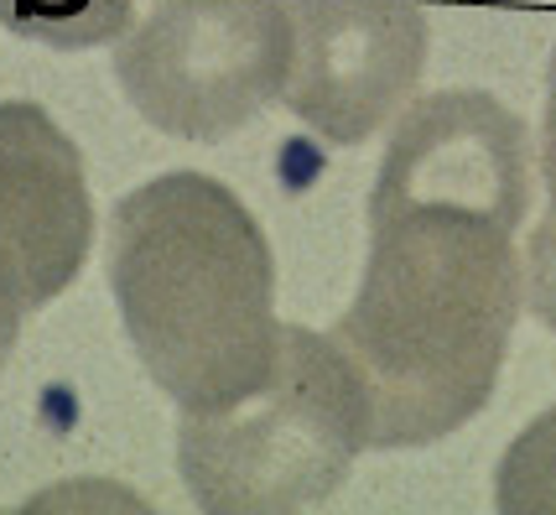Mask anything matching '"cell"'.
Masks as SVG:
<instances>
[{
	"mask_svg": "<svg viewBox=\"0 0 556 515\" xmlns=\"http://www.w3.org/2000/svg\"><path fill=\"white\" fill-rule=\"evenodd\" d=\"M526 203L531 136L494 95L442 89L390 130L359 297L333 323L369 386V448H427L489 406L520 318Z\"/></svg>",
	"mask_w": 556,
	"mask_h": 515,
	"instance_id": "obj_1",
	"label": "cell"
},
{
	"mask_svg": "<svg viewBox=\"0 0 556 515\" xmlns=\"http://www.w3.org/2000/svg\"><path fill=\"white\" fill-rule=\"evenodd\" d=\"M110 292L130 349L177 412H218L276 365L266 229L208 172H162L115 203Z\"/></svg>",
	"mask_w": 556,
	"mask_h": 515,
	"instance_id": "obj_2",
	"label": "cell"
},
{
	"mask_svg": "<svg viewBox=\"0 0 556 515\" xmlns=\"http://www.w3.org/2000/svg\"><path fill=\"white\" fill-rule=\"evenodd\" d=\"M369 427V386L349 349L281 323L276 365L255 391L177 417V468L208 515H287L339 490Z\"/></svg>",
	"mask_w": 556,
	"mask_h": 515,
	"instance_id": "obj_3",
	"label": "cell"
},
{
	"mask_svg": "<svg viewBox=\"0 0 556 515\" xmlns=\"http://www.w3.org/2000/svg\"><path fill=\"white\" fill-rule=\"evenodd\" d=\"M291 74L287 0H151L115 52L136 115L177 141H224L250 125Z\"/></svg>",
	"mask_w": 556,
	"mask_h": 515,
	"instance_id": "obj_4",
	"label": "cell"
},
{
	"mask_svg": "<svg viewBox=\"0 0 556 515\" xmlns=\"http://www.w3.org/2000/svg\"><path fill=\"white\" fill-rule=\"evenodd\" d=\"M296 121L333 147H359L412 99L432 26L421 0H287Z\"/></svg>",
	"mask_w": 556,
	"mask_h": 515,
	"instance_id": "obj_5",
	"label": "cell"
},
{
	"mask_svg": "<svg viewBox=\"0 0 556 515\" xmlns=\"http://www.w3.org/2000/svg\"><path fill=\"white\" fill-rule=\"evenodd\" d=\"M94 246V203L68 130L31 99H0V271L26 313L68 292Z\"/></svg>",
	"mask_w": 556,
	"mask_h": 515,
	"instance_id": "obj_6",
	"label": "cell"
},
{
	"mask_svg": "<svg viewBox=\"0 0 556 515\" xmlns=\"http://www.w3.org/2000/svg\"><path fill=\"white\" fill-rule=\"evenodd\" d=\"M136 16V0H0V26L52 52L115 42Z\"/></svg>",
	"mask_w": 556,
	"mask_h": 515,
	"instance_id": "obj_7",
	"label": "cell"
},
{
	"mask_svg": "<svg viewBox=\"0 0 556 515\" xmlns=\"http://www.w3.org/2000/svg\"><path fill=\"white\" fill-rule=\"evenodd\" d=\"M494 505L505 515H556V406L505 448L494 468Z\"/></svg>",
	"mask_w": 556,
	"mask_h": 515,
	"instance_id": "obj_8",
	"label": "cell"
},
{
	"mask_svg": "<svg viewBox=\"0 0 556 515\" xmlns=\"http://www.w3.org/2000/svg\"><path fill=\"white\" fill-rule=\"evenodd\" d=\"M526 302L546 328H556V209L541 214L526 250Z\"/></svg>",
	"mask_w": 556,
	"mask_h": 515,
	"instance_id": "obj_9",
	"label": "cell"
},
{
	"mask_svg": "<svg viewBox=\"0 0 556 515\" xmlns=\"http://www.w3.org/2000/svg\"><path fill=\"white\" fill-rule=\"evenodd\" d=\"M541 177L552 188V209H556V48H552V68H546V121H541Z\"/></svg>",
	"mask_w": 556,
	"mask_h": 515,
	"instance_id": "obj_10",
	"label": "cell"
},
{
	"mask_svg": "<svg viewBox=\"0 0 556 515\" xmlns=\"http://www.w3.org/2000/svg\"><path fill=\"white\" fill-rule=\"evenodd\" d=\"M22 313H26L22 292H16V287H11V276L0 271V369H5L11 349H16V339H22Z\"/></svg>",
	"mask_w": 556,
	"mask_h": 515,
	"instance_id": "obj_11",
	"label": "cell"
}]
</instances>
